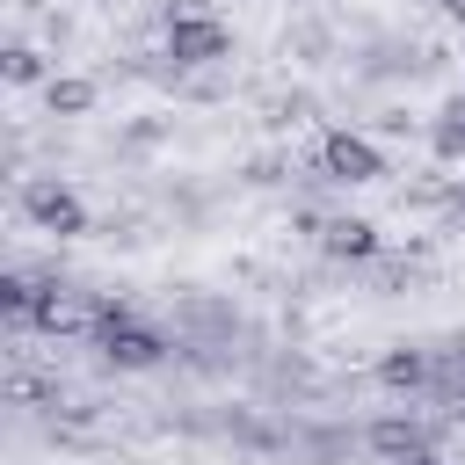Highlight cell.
<instances>
[{
  "instance_id": "obj_1",
  "label": "cell",
  "mask_w": 465,
  "mask_h": 465,
  "mask_svg": "<svg viewBox=\"0 0 465 465\" xmlns=\"http://www.w3.org/2000/svg\"><path fill=\"white\" fill-rule=\"evenodd\" d=\"M94 349H102V363H116V371H153V363L167 356V341H160L153 327H138L124 305H102V320H94Z\"/></svg>"
},
{
  "instance_id": "obj_2",
  "label": "cell",
  "mask_w": 465,
  "mask_h": 465,
  "mask_svg": "<svg viewBox=\"0 0 465 465\" xmlns=\"http://www.w3.org/2000/svg\"><path fill=\"white\" fill-rule=\"evenodd\" d=\"M378 174H385V160H378V145H371L363 131H327V138H320V182L363 189V182H378Z\"/></svg>"
},
{
  "instance_id": "obj_3",
  "label": "cell",
  "mask_w": 465,
  "mask_h": 465,
  "mask_svg": "<svg viewBox=\"0 0 465 465\" xmlns=\"http://www.w3.org/2000/svg\"><path fill=\"white\" fill-rule=\"evenodd\" d=\"M22 211H29V225H44V232H58V240L87 232V203H80L65 182H22Z\"/></svg>"
},
{
  "instance_id": "obj_4",
  "label": "cell",
  "mask_w": 465,
  "mask_h": 465,
  "mask_svg": "<svg viewBox=\"0 0 465 465\" xmlns=\"http://www.w3.org/2000/svg\"><path fill=\"white\" fill-rule=\"evenodd\" d=\"M232 51V29L218 15H189V22H167V58L174 65H218Z\"/></svg>"
},
{
  "instance_id": "obj_5",
  "label": "cell",
  "mask_w": 465,
  "mask_h": 465,
  "mask_svg": "<svg viewBox=\"0 0 465 465\" xmlns=\"http://www.w3.org/2000/svg\"><path fill=\"white\" fill-rule=\"evenodd\" d=\"M378 458H392V465H407V458H429L436 450V429L429 421H414V414H385V421H371V436H363Z\"/></svg>"
},
{
  "instance_id": "obj_6",
  "label": "cell",
  "mask_w": 465,
  "mask_h": 465,
  "mask_svg": "<svg viewBox=\"0 0 465 465\" xmlns=\"http://www.w3.org/2000/svg\"><path fill=\"white\" fill-rule=\"evenodd\" d=\"M102 320V305H87L80 291H65V283H44V298H36V320L29 327H44V334H80V327H94Z\"/></svg>"
},
{
  "instance_id": "obj_7",
  "label": "cell",
  "mask_w": 465,
  "mask_h": 465,
  "mask_svg": "<svg viewBox=\"0 0 465 465\" xmlns=\"http://www.w3.org/2000/svg\"><path fill=\"white\" fill-rule=\"evenodd\" d=\"M320 247H327L334 262H371L385 240H378L371 218H327V225H320Z\"/></svg>"
},
{
  "instance_id": "obj_8",
  "label": "cell",
  "mask_w": 465,
  "mask_h": 465,
  "mask_svg": "<svg viewBox=\"0 0 465 465\" xmlns=\"http://www.w3.org/2000/svg\"><path fill=\"white\" fill-rule=\"evenodd\" d=\"M436 378V363L421 356V349H392L385 363H378V385H392V392H421Z\"/></svg>"
},
{
  "instance_id": "obj_9",
  "label": "cell",
  "mask_w": 465,
  "mask_h": 465,
  "mask_svg": "<svg viewBox=\"0 0 465 465\" xmlns=\"http://www.w3.org/2000/svg\"><path fill=\"white\" fill-rule=\"evenodd\" d=\"M44 102H51V116H87V109H94V80H73V73L58 80V73H51V80H44Z\"/></svg>"
},
{
  "instance_id": "obj_10",
  "label": "cell",
  "mask_w": 465,
  "mask_h": 465,
  "mask_svg": "<svg viewBox=\"0 0 465 465\" xmlns=\"http://www.w3.org/2000/svg\"><path fill=\"white\" fill-rule=\"evenodd\" d=\"M36 298H44V283H36V276H22V269H15V276H0V305H7V320H22V327H29V320H36Z\"/></svg>"
},
{
  "instance_id": "obj_11",
  "label": "cell",
  "mask_w": 465,
  "mask_h": 465,
  "mask_svg": "<svg viewBox=\"0 0 465 465\" xmlns=\"http://www.w3.org/2000/svg\"><path fill=\"white\" fill-rule=\"evenodd\" d=\"M0 73H7L15 87H36V80H51V65H44V51H36V44H7Z\"/></svg>"
},
{
  "instance_id": "obj_12",
  "label": "cell",
  "mask_w": 465,
  "mask_h": 465,
  "mask_svg": "<svg viewBox=\"0 0 465 465\" xmlns=\"http://www.w3.org/2000/svg\"><path fill=\"white\" fill-rule=\"evenodd\" d=\"M429 145H436L443 160H465V124H458V116H443V124L429 131Z\"/></svg>"
},
{
  "instance_id": "obj_13",
  "label": "cell",
  "mask_w": 465,
  "mask_h": 465,
  "mask_svg": "<svg viewBox=\"0 0 465 465\" xmlns=\"http://www.w3.org/2000/svg\"><path fill=\"white\" fill-rule=\"evenodd\" d=\"M443 116H458V124H465V94H450V102H443Z\"/></svg>"
},
{
  "instance_id": "obj_14",
  "label": "cell",
  "mask_w": 465,
  "mask_h": 465,
  "mask_svg": "<svg viewBox=\"0 0 465 465\" xmlns=\"http://www.w3.org/2000/svg\"><path fill=\"white\" fill-rule=\"evenodd\" d=\"M407 465H450V458H436V450H429V458H407Z\"/></svg>"
},
{
  "instance_id": "obj_15",
  "label": "cell",
  "mask_w": 465,
  "mask_h": 465,
  "mask_svg": "<svg viewBox=\"0 0 465 465\" xmlns=\"http://www.w3.org/2000/svg\"><path fill=\"white\" fill-rule=\"evenodd\" d=\"M458 211H465V182H458Z\"/></svg>"
}]
</instances>
